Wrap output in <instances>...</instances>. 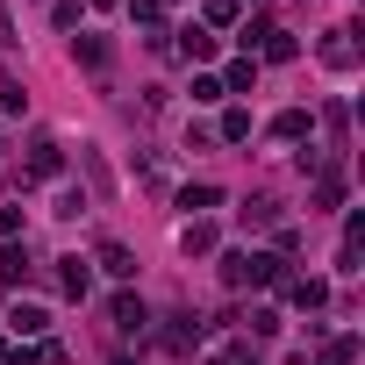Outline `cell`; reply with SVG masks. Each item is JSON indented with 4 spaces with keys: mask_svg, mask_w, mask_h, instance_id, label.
Listing matches in <instances>:
<instances>
[{
    "mask_svg": "<svg viewBox=\"0 0 365 365\" xmlns=\"http://www.w3.org/2000/svg\"><path fill=\"white\" fill-rule=\"evenodd\" d=\"M108 315H115V329H122V336H143V322H150V315H143V301H136V294H122V301H115V308H108Z\"/></svg>",
    "mask_w": 365,
    "mask_h": 365,
    "instance_id": "cell-1",
    "label": "cell"
},
{
    "mask_svg": "<svg viewBox=\"0 0 365 365\" xmlns=\"http://www.w3.org/2000/svg\"><path fill=\"white\" fill-rule=\"evenodd\" d=\"M43 322H51V315H43V308H36V301H29V308H15V315H8V329H15V336H36V329H43Z\"/></svg>",
    "mask_w": 365,
    "mask_h": 365,
    "instance_id": "cell-2",
    "label": "cell"
},
{
    "mask_svg": "<svg viewBox=\"0 0 365 365\" xmlns=\"http://www.w3.org/2000/svg\"><path fill=\"white\" fill-rule=\"evenodd\" d=\"M101 265H108V272H115V279H129V272H136V258H129V251H122V244H108V251H101Z\"/></svg>",
    "mask_w": 365,
    "mask_h": 365,
    "instance_id": "cell-3",
    "label": "cell"
},
{
    "mask_svg": "<svg viewBox=\"0 0 365 365\" xmlns=\"http://www.w3.org/2000/svg\"><path fill=\"white\" fill-rule=\"evenodd\" d=\"M222 136H230V143H237V136H251V115H244V108H230V115H222Z\"/></svg>",
    "mask_w": 365,
    "mask_h": 365,
    "instance_id": "cell-4",
    "label": "cell"
},
{
    "mask_svg": "<svg viewBox=\"0 0 365 365\" xmlns=\"http://www.w3.org/2000/svg\"><path fill=\"white\" fill-rule=\"evenodd\" d=\"M272 129H279V136H308V115H301V108H287V115H279Z\"/></svg>",
    "mask_w": 365,
    "mask_h": 365,
    "instance_id": "cell-5",
    "label": "cell"
},
{
    "mask_svg": "<svg viewBox=\"0 0 365 365\" xmlns=\"http://www.w3.org/2000/svg\"><path fill=\"white\" fill-rule=\"evenodd\" d=\"M322 294H329V287H322V279H294V301H301V308H315V301H322Z\"/></svg>",
    "mask_w": 365,
    "mask_h": 365,
    "instance_id": "cell-6",
    "label": "cell"
}]
</instances>
